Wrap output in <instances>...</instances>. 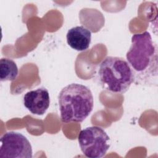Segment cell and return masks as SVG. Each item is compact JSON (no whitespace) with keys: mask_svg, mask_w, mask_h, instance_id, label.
I'll return each mask as SVG.
<instances>
[{"mask_svg":"<svg viewBox=\"0 0 158 158\" xmlns=\"http://www.w3.org/2000/svg\"><path fill=\"white\" fill-rule=\"evenodd\" d=\"M126 58L135 84L157 86V46L148 31L132 36L131 44Z\"/></svg>","mask_w":158,"mask_h":158,"instance_id":"obj_1","label":"cell"},{"mask_svg":"<svg viewBox=\"0 0 158 158\" xmlns=\"http://www.w3.org/2000/svg\"><path fill=\"white\" fill-rule=\"evenodd\" d=\"M60 119L64 123L82 122L93 110L94 101L87 86L71 83L64 87L58 96Z\"/></svg>","mask_w":158,"mask_h":158,"instance_id":"obj_2","label":"cell"},{"mask_svg":"<svg viewBox=\"0 0 158 158\" xmlns=\"http://www.w3.org/2000/svg\"><path fill=\"white\" fill-rule=\"evenodd\" d=\"M98 77L103 88L115 93H125L133 82L127 61L120 57H106L99 65Z\"/></svg>","mask_w":158,"mask_h":158,"instance_id":"obj_3","label":"cell"},{"mask_svg":"<svg viewBox=\"0 0 158 158\" xmlns=\"http://www.w3.org/2000/svg\"><path fill=\"white\" fill-rule=\"evenodd\" d=\"M78 141L83 154L89 158L103 157L110 146V138L102 128L87 127L80 131Z\"/></svg>","mask_w":158,"mask_h":158,"instance_id":"obj_4","label":"cell"},{"mask_svg":"<svg viewBox=\"0 0 158 158\" xmlns=\"http://www.w3.org/2000/svg\"><path fill=\"white\" fill-rule=\"evenodd\" d=\"M0 157L31 158L32 148L30 141L22 133L6 132L1 138Z\"/></svg>","mask_w":158,"mask_h":158,"instance_id":"obj_5","label":"cell"},{"mask_svg":"<svg viewBox=\"0 0 158 158\" xmlns=\"http://www.w3.org/2000/svg\"><path fill=\"white\" fill-rule=\"evenodd\" d=\"M23 104L33 114L43 115L50 104L48 89L45 88H40L27 92L23 96Z\"/></svg>","mask_w":158,"mask_h":158,"instance_id":"obj_6","label":"cell"},{"mask_svg":"<svg viewBox=\"0 0 158 158\" xmlns=\"http://www.w3.org/2000/svg\"><path fill=\"white\" fill-rule=\"evenodd\" d=\"M66 38L67 44L72 49L83 51L86 50L89 46L91 32L84 26H76L68 30Z\"/></svg>","mask_w":158,"mask_h":158,"instance_id":"obj_7","label":"cell"},{"mask_svg":"<svg viewBox=\"0 0 158 158\" xmlns=\"http://www.w3.org/2000/svg\"><path fill=\"white\" fill-rule=\"evenodd\" d=\"M18 67L16 63L8 58H1L0 60L1 81H13L18 75Z\"/></svg>","mask_w":158,"mask_h":158,"instance_id":"obj_8","label":"cell"}]
</instances>
